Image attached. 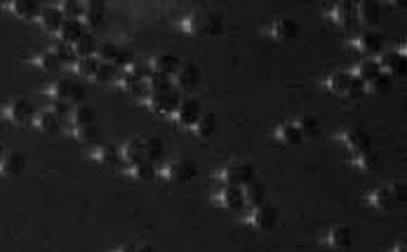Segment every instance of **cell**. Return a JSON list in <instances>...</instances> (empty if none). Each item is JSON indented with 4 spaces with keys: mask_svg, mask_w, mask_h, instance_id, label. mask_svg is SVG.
<instances>
[{
    "mask_svg": "<svg viewBox=\"0 0 407 252\" xmlns=\"http://www.w3.org/2000/svg\"><path fill=\"white\" fill-rule=\"evenodd\" d=\"M221 26H224V19L219 15H209V12H196V15H189L184 22H179V28L191 35L221 33Z\"/></svg>",
    "mask_w": 407,
    "mask_h": 252,
    "instance_id": "6da1fadb",
    "label": "cell"
},
{
    "mask_svg": "<svg viewBox=\"0 0 407 252\" xmlns=\"http://www.w3.org/2000/svg\"><path fill=\"white\" fill-rule=\"evenodd\" d=\"M219 182H224L226 187H245L254 179V165L248 160H231L229 165H224V170L217 175Z\"/></svg>",
    "mask_w": 407,
    "mask_h": 252,
    "instance_id": "7a4b0ae2",
    "label": "cell"
},
{
    "mask_svg": "<svg viewBox=\"0 0 407 252\" xmlns=\"http://www.w3.org/2000/svg\"><path fill=\"white\" fill-rule=\"evenodd\" d=\"M45 94H50L55 101H62V104H78V101L83 99V94H85V87L80 85V83H73L69 81V78H62V81H57L52 87L45 90Z\"/></svg>",
    "mask_w": 407,
    "mask_h": 252,
    "instance_id": "3957f363",
    "label": "cell"
},
{
    "mask_svg": "<svg viewBox=\"0 0 407 252\" xmlns=\"http://www.w3.org/2000/svg\"><path fill=\"white\" fill-rule=\"evenodd\" d=\"M35 116L33 104L26 99H12L10 104H5L0 109V118H5L12 125H24V123H31Z\"/></svg>",
    "mask_w": 407,
    "mask_h": 252,
    "instance_id": "277c9868",
    "label": "cell"
},
{
    "mask_svg": "<svg viewBox=\"0 0 407 252\" xmlns=\"http://www.w3.org/2000/svg\"><path fill=\"white\" fill-rule=\"evenodd\" d=\"M351 50L363 55L365 59H372L374 55H381V52H384V35L379 31H365L351 43Z\"/></svg>",
    "mask_w": 407,
    "mask_h": 252,
    "instance_id": "5b68a950",
    "label": "cell"
},
{
    "mask_svg": "<svg viewBox=\"0 0 407 252\" xmlns=\"http://www.w3.org/2000/svg\"><path fill=\"white\" fill-rule=\"evenodd\" d=\"M182 92H179L177 87H170L165 90V92H158V94H148V101L146 104L151 106L155 113H160V116H175L179 101H182Z\"/></svg>",
    "mask_w": 407,
    "mask_h": 252,
    "instance_id": "8992f818",
    "label": "cell"
},
{
    "mask_svg": "<svg viewBox=\"0 0 407 252\" xmlns=\"http://www.w3.org/2000/svg\"><path fill=\"white\" fill-rule=\"evenodd\" d=\"M196 172H198V167H196L191 158H177L172 163H167L160 170V175H163V179H170V182H191L196 177Z\"/></svg>",
    "mask_w": 407,
    "mask_h": 252,
    "instance_id": "52a82bcc",
    "label": "cell"
},
{
    "mask_svg": "<svg viewBox=\"0 0 407 252\" xmlns=\"http://www.w3.org/2000/svg\"><path fill=\"white\" fill-rule=\"evenodd\" d=\"M341 142H344L346 149L351 151V158H356V156H361L365 151H372V140H370L367 132L361 128L346 130L344 135H341Z\"/></svg>",
    "mask_w": 407,
    "mask_h": 252,
    "instance_id": "ba28073f",
    "label": "cell"
},
{
    "mask_svg": "<svg viewBox=\"0 0 407 252\" xmlns=\"http://www.w3.org/2000/svg\"><path fill=\"white\" fill-rule=\"evenodd\" d=\"M26 153L17 151H3V158H0V177H19L24 170H26Z\"/></svg>",
    "mask_w": 407,
    "mask_h": 252,
    "instance_id": "9c48e42d",
    "label": "cell"
},
{
    "mask_svg": "<svg viewBox=\"0 0 407 252\" xmlns=\"http://www.w3.org/2000/svg\"><path fill=\"white\" fill-rule=\"evenodd\" d=\"M202 116V109H200V101L193 99V97H187L179 101L177 111H175V121L179 125H184V128H193L196 123H198V118Z\"/></svg>",
    "mask_w": 407,
    "mask_h": 252,
    "instance_id": "30bf717a",
    "label": "cell"
},
{
    "mask_svg": "<svg viewBox=\"0 0 407 252\" xmlns=\"http://www.w3.org/2000/svg\"><path fill=\"white\" fill-rule=\"evenodd\" d=\"M376 64H379V69L391 78L405 76V71H407L405 47H400V50H396V52H381V59H376Z\"/></svg>",
    "mask_w": 407,
    "mask_h": 252,
    "instance_id": "8fae6325",
    "label": "cell"
},
{
    "mask_svg": "<svg viewBox=\"0 0 407 252\" xmlns=\"http://www.w3.org/2000/svg\"><path fill=\"white\" fill-rule=\"evenodd\" d=\"M250 224L254 226V229H259V231H271L275 224H278V208H273V205H259V208H254L252 212H250V217H248Z\"/></svg>",
    "mask_w": 407,
    "mask_h": 252,
    "instance_id": "7c38bea8",
    "label": "cell"
},
{
    "mask_svg": "<svg viewBox=\"0 0 407 252\" xmlns=\"http://www.w3.org/2000/svg\"><path fill=\"white\" fill-rule=\"evenodd\" d=\"M175 76H177L175 87L179 90V92H182V90L184 92H191V90H196L200 83V69L196 64H182Z\"/></svg>",
    "mask_w": 407,
    "mask_h": 252,
    "instance_id": "4fadbf2b",
    "label": "cell"
},
{
    "mask_svg": "<svg viewBox=\"0 0 407 252\" xmlns=\"http://www.w3.org/2000/svg\"><path fill=\"white\" fill-rule=\"evenodd\" d=\"M123 158L128 160L130 165H139V163H151L146 153V142L144 137H132L128 144L123 146Z\"/></svg>",
    "mask_w": 407,
    "mask_h": 252,
    "instance_id": "5bb4252c",
    "label": "cell"
},
{
    "mask_svg": "<svg viewBox=\"0 0 407 252\" xmlns=\"http://www.w3.org/2000/svg\"><path fill=\"white\" fill-rule=\"evenodd\" d=\"M268 35H271L273 40H278V43H285V40L297 38L299 35V24L295 19H287V17H283V19L273 22L271 26H268Z\"/></svg>",
    "mask_w": 407,
    "mask_h": 252,
    "instance_id": "9a60e30c",
    "label": "cell"
},
{
    "mask_svg": "<svg viewBox=\"0 0 407 252\" xmlns=\"http://www.w3.org/2000/svg\"><path fill=\"white\" fill-rule=\"evenodd\" d=\"M332 19L344 28H356L358 26L356 3H337L332 8Z\"/></svg>",
    "mask_w": 407,
    "mask_h": 252,
    "instance_id": "2e32d148",
    "label": "cell"
},
{
    "mask_svg": "<svg viewBox=\"0 0 407 252\" xmlns=\"http://www.w3.org/2000/svg\"><path fill=\"white\" fill-rule=\"evenodd\" d=\"M214 201L226 210H241L245 205L243 189L241 187H224L219 194H214Z\"/></svg>",
    "mask_w": 407,
    "mask_h": 252,
    "instance_id": "e0dca14e",
    "label": "cell"
},
{
    "mask_svg": "<svg viewBox=\"0 0 407 252\" xmlns=\"http://www.w3.org/2000/svg\"><path fill=\"white\" fill-rule=\"evenodd\" d=\"M358 12V24H365V26H374L381 19V5L374 3V0H365V3L356 5Z\"/></svg>",
    "mask_w": 407,
    "mask_h": 252,
    "instance_id": "ac0fdd59",
    "label": "cell"
},
{
    "mask_svg": "<svg viewBox=\"0 0 407 252\" xmlns=\"http://www.w3.org/2000/svg\"><path fill=\"white\" fill-rule=\"evenodd\" d=\"M35 19L40 22V26H43L45 31H59L62 24H64V15H62V10H59L57 5H50V8H40Z\"/></svg>",
    "mask_w": 407,
    "mask_h": 252,
    "instance_id": "d6986e66",
    "label": "cell"
},
{
    "mask_svg": "<svg viewBox=\"0 0 407 252\" xmlns=\"http://www.w3.org/2000/svg\"><path fill=\"white\" fill-rule=\"evenodd\" d=\"M83 35H85V26H83L80 19H64L62 28H59V43L73 45Z\"/></svg>",
    "mask_w": 407,
    "mask_h": 252,
    "instance_id": "ffe728a7",
    "label": "cell"
},
{
    "mask_svg": "<svg viewBox=\"0 0 407 252\" xmlns=\"http://www.w3.org/2000/svg\"><path fill=\"white\" fill-rule=\"evenodd\" d=\"M104 3H97V0H92V3H85L83 5V26H89V28H97L101 26V22H104Z\"/></svg>",
    "mask_w": 407,
    "mask_h": 252,
    "instance_id": "44dd1931",
    "label": "cell"
},
{
    "mask_svg": "<svg viewBox=\"0 0 407 252\" xmlns=\"http://www.w3.org/2000/svg\"><path fill=\"white\" fill-rule=\"evenodd\" d=\"M243 198H245V205L250 208H259L266 203V187L261 182H257V179H252L250 184H245L243 189Z\"/></svg>",
    "mask_w": 407,
    "mask_h": 252,
    "instance_id": "7402d4cb",
    "label": "cell"
},
{
    "mask_svg": "<svg viewBox=\"0 0 407 252\" xmlns=\"http://www.w3.org/2000/svg\"><path fill=\"white\" fill-rule=\"evenodd\" d=\"M367 203L372 205L374 210H379V212H388V210H393L398 205L396 198L391 196V191H388V187H379L374 189L372 194L367 196Z\"/></svg>",
    "mask_w": 407,
    "mask_h": 252,
    "instance_id": "603a6c76",
    "label": "cell"
},
{
    "mask_svg": "<svg viewBox=\"0 0 407 252\" xmlns=\"http://www.w3.org/2000/svg\"><path fill=\"white\" fill-rule=\"evenodd\" d=\"M179 66H182V62H179L175 55H160L151 62V69H153L151 74H160V76L172 78L179 71Z\"/></svg>",
    "mask_w": 407,
    "mask_h": 252,
    "instance_id": "cb8c5ba5",
    "label": "cell"
},
{
    "mask_svg": "<svg viewBox=\"0 0 407 252\" xmlns=\"http://www.w3.org/2000/svg\"><path fill=\"white\" fill-rule=\"evenodd\" d=\"M12 15H17L19 19H35L40 12V5L35 3V0H15V3L5 5Z\"/></svg>",
    "mask_w": 407,
    "mask_h": 252,
    "instance_id": "d4e9b609",
    "label": "cell"
},
{
    "mask_svg": "<svg viewBox=\"0 0 407 252\" xmlns=\"http://www.w3.org/2000/svg\"><path fill=\"white\" fill-rule=\"evenodd\" d=\"M62 121L64 118H59L57 113H52V111H43V113H38V116H33V125L40 132H45V135H52V132L62 130Z\"/></svg>",
    "mask_w": 407,
    "mask_h": 252,
    "instance_id": "484cf974",
    "label": "cell"
},
{
    "mask_svg": "<svg viewBox=\"0 0 407 252\" xmlns=\"http://www.w3.org/2000/svg\"><path fill=\"white\" fill-rule=\"evenodd\" d=\"M325 245L332 250H341V248H346V245H351V229L349 226H334V229L327 231Z\"/></svg>",
    "mask_w": 407,
    "mask_h": 252,
    "instance_id": "4316f807",
    "label": "cell"
},
{
    "mask_svg": "<svg viewBox=\"0 0 407 252\" xmlns=\"http://www.w3.org/2000/svg\"><path fill=\"white\" fill-rule=\"evenodd\" d=\"M71 132L78 142L83 144H99L101 130L97 128V123H87V125H71Z\"/></svg>",
    "mask_w": 407,
    "mask_h": 252,
    "instance_id": "83f0119b",
    "label": "cell"
},
{
    "mask_svg": "<svg viewBox=\"0 0 407 252\" xmlns=\"http://www.w3.org/2000/svg\"><path fill=\"white\" fill-rule=\"evenodd\" d=\"M379 74H381V69H379V64H376V59H361L356 66V71H353V76H356L358 81H363L365 85Z\"/></svg>",
    "mask_w": 407,
    "mask_h": 252,
    "instance_id": "f1b7e54d",
    "label": "cell"
},
{
    "mask_svg": "<svg viewBox=\"0 0 407 252\" xmlns=\"http://www.w3.org/2000/svg\"><path fill=\"white\" fill-rule=\"evenodd\" d=\"M351 81H353V74L339 71V74H334L330 81H327V87H330V92L337 94V97H346V94H349V87H351Z\"/></svg>",
    "mask_w": 407,
    "mask_h": 252,
    "instance_id": "f546056e",
    "label": "cell"
},
{
    "mask_svg": "<svg viewBox=\"0 0 407 252\" xmlns=\"http://www.w3.org/2000/svg\"><path fill=\"white\" fill-rule=\"evenodd\" d=\"M92 156H94V160H99V163H104V165H116L118 160H121V151H118L116 144H99L92 151Z\"/></svg>",
    "mask_w": 407,
    "mask_h": 252,
    "instance_id": "4dcf8cb0",
    "label": "cell"
},
{
    "mask_svg": "<svg viewBox=\"0 0 407 252\" xmlns=\"http://www.w3.org/2000/svg\"><path fill=\"white\" fill-rule=\"evenodd\" d=\"M73 55L76 59H85V57H94V52H97V38H94L92 33H85L80 40H76L73 45Z\"/></svg>",
    "mask_w": 407,
    "mask_h": 252,
    "instance_id": "1f68e13d",
    "label": "cell"
},
{
    "mask_svg": "<svg viewBox=\"0 0 407 252\" xmlns=\"http://www.w3.org/2000/svg\"><path fill=\"white\" fill-rule=\"evenodd\" d=\"M275 140H280L283 144H302V132L297 130V125L295 123H290V121H285V123H280L278 128H275Z\"/></svg>",
    "mask_w": 407,
    "mask_h": 252,
    "instance_id": "d6a6232c",
    "label": "cell"
},
{
    "mask_svg": "<svg viewBox=\"0 0 407 252\" xmlns=\"http://www.w3.org/2000/svg\"><path fill=\"white\" fill-rule=\"evenodd\" d=\"M191 130H193L200 140H209V137L217 132V118H214L212 113H202V116L198 118V123H196Z\"/></svg>",
    "mask_w": 407,
    "mask_h": 252,
    "instance_id": "836d02e7",
    "label": "cell"
},
{
    "mask_svg": "<svg viewBox=\"0 0 407 252\" xmlns=\"http://www.w3.org/2000/svg\"><path fill=\"white\" fill-rule=\"evenodd\" d=\"M353 163L361 167L363 172H379L381 170V156L374 151H365L353 158Z\"/></svg>",
    "mask_w": 407,
    "mask_h": 252,
    "instance_id": "e575fe53",
    "label": "cell"
},
{
    "mask_svg": "<svg viewBox=\"0 0 407 252\" xmlns=\"http://www.w3.org/2000/svg\"><path fill=\"white\" fill-rule=\"evenodd\" d=\"M365 90H367V92H372V94H388L393 90V78L381 71L379 76L372 78V81L365 85Z\"/></svg>",
    "mask_w": 407,
    "mask_h": 252,
    "instance_id": "d590c367",
    "label": "cell"
},
{
    "mask_svg": "<svg viewBox=\"0 0 407 252\" xmlns=\"http://www.w3.org/2000/svg\"><path fill=\"white\" fill-rule=\"evenodd\" d=\"M295 125L302 132V137H315L320 132V121L315 116H311V113H304Z\"/></svg>",
    "mask_w": 407,
    "mask_h": 252,
    "instance_id": "8d00e7d4",
    "label": "cell"
},
{
    "mask_svg": "<svg viewBox=\"0 0 407 252\" xmlns=\"http://www.w3.org/2000/svg\"><path fill=\"white\" fill-rule=\"evenodd\" d=\"M97 121V111L92 109V106L87 104H78L73 113H71V123L73 125H87V123H94Z\"/></svg>",
    "mask_w": 407,
    "mask_h": 252,
    "instance_id": "74e56055",
    "label": "cell"
},
{
    "mask_svg": "<svg viewBox=\"0 0 407 252\" xmlns=\"http://www.w3.org/2000/svg\"><path fill=\"white\" fill-rule=\"evenodd\" d=\"M118 50H121V47L113 43V40H101V43H97V52H94V57H97L101 64H113Z\"/></svg>",
    "mask_w": 407,
    "mask_h": 252,
    "instance_id": "f35d334b",
    "label": "cell"
},
{
    "mask_svg": "<svg viewBox=\"0 0 407 252\" xmlns=\"http://www.w3.org/2000/svg\"><path fill=\"white\" fill-rule=\"evenodd\" d=\"M146 87H148V94H158V92H165V90L175 87V83H172V78H167V76L151 74L146 78Z\"/></svg>",
    "mask_w": 407,
    "mask_h": 252,
    "instance_id": "ab89813d",
    "label": "cell"
},
{
    "mask_svg": "<svg viewBox=\"0 0 407 252\" xmlns=\"http://www.w3.org/2000/svg\"><path fill=\"white\" fill-rule=\"evenodd\" d=\"M35 64H38L43 71H47V74H55V71L62 69V64H59V59H57V55L52 50L50 52H40V55L35 57Z\"/></svg>",
    "mask_w": 407,
    "mask_h": 252,
    "instance_id": "60d3db41",
    "label": "cell"
},
{
    "mask_svg": "<svg viewBox=\"0 0 407 252\" xmlns=\"http://www.w3.org/2000/svg\"><path fill=\"white\" fill-rule=\"evenodd\" d=\"M99 59L97 57H85V59H78L76 62V71L80 74L83 78H94V74H97L99 69Z\"/></svg>",
    "mask_w": 407,
    "mask_h": 252,
    "instance_id": "b9f144b4",
    "label": "cell"
},
{
    "mask_svg": "<svg viewBox=\"0 0 407 252\" xmlns=\"http://www.w3.org/2000/svg\"><path fill=\"white\" fill-rule=\"evenodd\" d=\"M144 142H146V153H148V160H151V163H155L158 158H163L165 146L158 137H144Z\"/></svg>",
    "mask_w": 407,
    "mask_h": 252,
    "instance_id": "7bdbcfd3",
    "label": "cell"
},
{
    "mask_svg": "<svg viewBox=\"0 0 407 252\" xmlns=\"http://www.w3.org/2000/svg\"><path fill=\"white\" fill-rule=\"evenodd\" d=\"M83 5H85V3H78V0H67V3L57 5V8L62 10L64 19H80V17H83Z\"/></svg>",
    "mask_w": 407,
    "mask_h": 252,
    "instance_id": "ee69618b",
    "label": "cell"
},
{
    "mask_svg": "<svg viewBox=\"0 0 407 252\" xmlns=\"http://www.w3.org/2000/svg\"><path fill=\"white\" fill-rule=\"evenodd\" d=\"M130 175L135 179H153L158 172H155V165L153 163H139V165H132L130 167Z\"/></svg>",
    "mask_w": 407,
    "mask_h": 252,
    "instance_id": "f6af8a7d",
    "label": "cell"
},
{
    "mask_svg": "<svg viewBox=\"0 0 407 252\" xmlns=\"http://www.w3.org/2000/svg\"><path fill=\"white\" fill-rule=\"evenodd\" d=\"M118 76V69L113 64H99L97 74H94V81L97 83H113Z\"/></svg>",
    "mask_w": 407,
    "mask_h": 252,
    "instance_id": "bcb514c9",
    "label": "cell"
},
{
    "mask_svg": "<svg viewBox=\"0 0 407 252\" xmlns=\"http://www.w3.org/2000/svg\"><path fill=\"white\" fill-rule=\"evenodd\" d=\"M52 52L57 55L59 64H76V62H78L76 55H73V47H71V45L57 43V45H55V50H52Z\"/></svg>",
    "mask_w": 407,
    "mask_h": 252,
    "instance_id": "7dc6e473",
    "label": "cell"
},
{
    "mask_svg": "<svg viewBox=\"0 0 407 252\" xmlns=\"http://www.w3.org/2000/svg\"><path fill=\"white\" fill-rule=\"evenodd\" d=\"M135 64V55L130 50H118L116 59H113V66L116 69H121V66H125V69H130V66Z\"/></svg>",
    "mask_w": 407,
    "mask_h": 252,
    "instance_id": "c3c4849f",
    "label": "cell"
},
{
    "mask_svg": "<svg viewBox=\"0 0 407 252\" xmlns=\"http://www.w3.org/2000/svg\"><path fill=\"white\" fill-rule=\"evenodd\" d=\"M363 92H365V83H363V81H358V78L353 76L351 87H349V94H346V97H349V99H361V97H363Z\"/></svg>",
    "mask_w": 407,
    "mask_h": 252,
    "instance_id": "681fc988",
    "label": "cell"
},
{
    "mask_svg": "<svg viewBox=\"0 0 407 252\" xmlns=\"http://www.w3.org/2000/svg\"><path fill=\"white\" fill-rule=\"evenodd\" d=\"M388 191H391V196L396 198V203H405V184L403 182H393L391 187H388Z\"/></svg>",
    "mask_w": 407,
    "mask_h": 252,
    "instance_id": "f907efd6",
    "label": "cell"
},
{
    "mask_svg": "<svg viewBox=\"0 0 407 252\" xmlns=\"http://www.w3.org/2000/svg\"><path fill=\"white\" fill-rule=\"evenodd\" d=\"M69 109H71L69 104H62V101H55L50 111H52V113H57L59 118H64V116H67V113H69Z\"/></svg>",
    "mask_w": 407,
    "mask_h": 252,
    "instance_id": "816d5d0a",
    "label": "cell"
},
{
    "mask_svg": "<svg viewBox=\"0 0 407 252\" xmlns=\"http://www.w3.org/2000/svg\"><path fill=\"white\" fill-rule=\"evenodd\" d=\"M137 252H153V245L151 243H141V245H137Z\"/></svg>",
    "mask_w": 407,
    "mask_h": 252,
    "instance_id": "f5cc1de1",
    "label": "cell"
},
{
    "mask_svg": "<svg viewBox=\"0 0 407 252\" xmlns=\"http://www.w3.org/2000/svg\"><path fill=\"white\" fill-rule=\"evenodd\" d=\"M393 252H405V241H398L396 248H393Z\"/></svg>",
    "mask_w": 407,
    "mask_h": 252,
    "instance_id": "db71d44e",
    "label": "cell"
},
{
    "mask_svg": "<svg viewBox=\"0 0 407 252\" xmlns=\"http://www.w3.org/2000/svg\"><path fill=\"white\" fill-rule=\"evenodd\" d=\"M118 252H137V245H125V248H121Z\"/></svg>",
    "mask_w": 407,
    "mask_h": 252,
    "instance_id": "11a10c76",
    "label": "cell"
},
{
    "mask_svg": "<svg viewBox=\"0 0 407 252\" xmlns=\"http://www.w3.org/2000/svg\"><path fill=\"white\" fill-rule=\"evenodd\" d=\"M0 158H3V149H0Z\"/></svg>",
    "mask_w": 407,
    "mask_h": 252,
    "instance_id": "9f6ffc18",
    "label": "cell"
}]
</instances>
